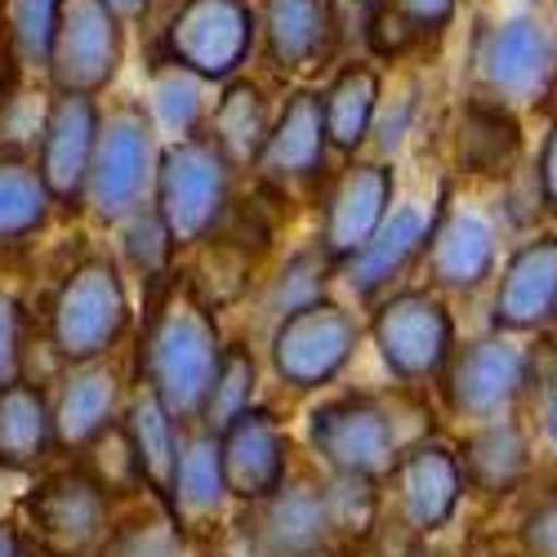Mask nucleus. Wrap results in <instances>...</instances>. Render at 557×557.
Masks as SVG:
<instances>
[{
    "instance_id": "1",
    "label": "nucleus",
    "mask_w": 557,
    "mask_h": 557,
    "mask_svg": "<svg viewBox=\"0 0 557 557\" xmlns=\"http://www.w3.org/2000/svg\"><path fill=\"white\" fill-rule=\"evenodd\" d=\"M219 357L223 339L210 308H201L193 295H170L148 312L144 339H138V375L178 424L201 420Z\"/></svg>"
},
{
    "instance_id": "2",
    "label": "nucleus",
    "mask_w": 557,
    "mask_h": 557,
    "mask_svg": "<svg viewBox=\"0 0 557 557\" xmlns=\"http://www.w3.org/2000/svg\"><path fill=\"white\" fill-rule=\"evenodd\" d=\"M232 197V161L210 138H178L157 161V214L174 246L210 242Z\"/></svg>"
},
{
    "instance_id": "3",
    "label": "nucleus",
    "mask_w": 557,
    "mask_h": 557,
    "mask_svg": "<svg viewBox=\"0 0 557 557\" xmlns=\"http://www.w3.org/2000/svg\"><path fill=\"white\" fill-rule=\"evenodd\" d=\"M129 326V295L108 259H89L67 272L50 308V348L63 361H99Z\"/></svg>"
},
{
    "instance_id": "4",
    "label": "nucleus",
    "mask_w": 557,
    "mask_h": 557,
    "mask_svg": "<svg viewBox=\"0 0 557 557\" xmlns=\"http://www.w3.org/2000/svg\"><path fill=\"white\" fill-rule=\"evenodd\" d=\"M255 32L246 0H183L165 27V54L201 81H227L255 50Z\"/></svg>"
},
{
    "instance_id": "5",
    "label": "nucleus",
    "mask_w": 557,
    "mask_h": 557,
    "mask_svg": "<svg viewBox=\"0 0 557 557\" xmlns=\"http://www.w3.org/2000/svg\"><path fill=\"white\" fill-rule=\"evenodd\" d=\"M357 339L361 331L348 308L331 299H312L282 317V326L272 335V366L295 393H308L331 384L352 361Z\"/></svg>"
},
{
    "instance_id": "6",
    "label": "nucleus",
    "mask_w": 557,
    "mask_h": 557,
    "mask_svg": "<svg viewBox=\"0 0 557 557\" xmlns=\"http://www.w3.org/2000/svg\"><path fill=\"white\" fill-rule=\"evenodd\" d=\"M370 335H375L384 366L406 384L442 375V366L455 352V321L446 304L424 290H401L384 299L370 321Z\"/></svg>"
},
{
    "instance_id": "7",
    "label": "nucleus",
    "mask_w": 557,
    "mask_h": 557,
    "mask_svg": "<svg viewBox=\"0 0 557 557\" xmlns=\"http://www.w3.org/2000/svg\"><path fill=\"white\" fill-rule=\"evenodd\" d=\"M535 380V361L522 344L491 335L469 348L450 352L442 366V393L446 406L463 420H499Z\"/></svg>"
},
{
    "instance_id": "8",
    "label": "nucleus",
    "mask_w": 557,
    "mask_h": 557,
    "mask_svg": "<svg viewBox=\"0 0 557 557\" xmlns=\"http://www.w3.org/2000/svg\"><path fill=\"white\" fill-rule=\"evenodd\" d=\"M312 450L331 473L384 478L397 463V429L375 397H339L312 410L308 420Z\"/></svg>"
},
{
    "instance_id": "9",
    "label": "nucleus",
    "mask_w": 557,
    "mask_h": 557,
    "mask_svg": "<svg viewBox=\"0 0 557 557\" xmlns=\"http://www.w3.org/2000/svg\"><path fill=\"white\" fill-rule=\"evenodd\" d=\"M59 89L99 95L121 67V23L108 0H59L50 63Z\"/></svg>"
},
{
    "instance_id": "10",
    "label": "nucleus",
    "mask_w": 557,
    "mask_h": 557,
    "mask_svg": "<svg viewBox=\"0 0 557 557\" xmlns=\"http://www.w3.org/2000/svg\"><path fill=\"white\" fill-rule=\"evenodd\" d=\"M27 513L45 557H85L108 531V491L89 469H67L32 491Z\"/></svg>"
},
{
    "instance_id": "11",
    "label": "nucleus",
    "mask_w": 557,
    "mask_h": 557,
    "mask_svg": "<svg viewBox=\"0 0 557 557\" xmlns=\"http://www.w3.org/2000/svg\"><path fill=\"white\" fill-rule=\"evenodd\" d=\"M152 174L157 170H152L148 121L134 112H116L99 121V144H95V161H89V178H85V201L103 219H121L138 206Z\"/></svg>"
},
{
    "instance_id": "12",
    "label": "nucleus",
    "mask_w": 557,
    "mask_h": 557,
    "mask_svg": "<svg viewBox=\"0 0 557 557\" xmlns=\"http://www.w3.org/2000/svg\"><path fill=\"white\" fill-rule=\"evenodd\" d=\"M478 76L495 103H540L553 81V40L535 18L491 27L478 45Z\"/></svg>"
},
{
    "instance_id": "13",
    "label": "nucleus",
    "mask_w": 557,
    "mask_h": 557,
    "mask_svg": "<svg viewBox=\"0 0 557 557\" xmlns=\"http://www.w3.org/2000/svg\"><path fill=\"white\" fill-rule=\"evenodd\" d=\"M99 108L95 95H76V89H63V95L50 103L40 125V178L50 188L54 201H81L85 197V178H89V161H95V144H99Z\"/></svg>"
},
{
    "instance_id": "14",
    "label": "nucleus",
    "mask_w": 557,
    "mask_h": 557,
    "mask_svg": "<svg viewBox=\"0 0 557 557\" xmlns=\"http://www.w3.org/2000/svg\"><path fill=\"white\" fill-rule=\"evenodd\" d=\"M286 433L276 424L272 410H242L223 433H219V459H223V482L232 499L259 504L286 482Z\"/></svg>"
},
{
    "instance_id": "15",
    "label": "nucleus",
    "mask_w": 557,
    "mask_h": 557,
    "mask_svg": "<svg viewBox=\"0 0 557 557\" xmlns=\"http://www.w3.org/2000/svg\"><path fill=\"white\" fill-rule=\"evenodd\" d=\"M393 486H397V513L414 535L442 531L463 495V469L459 455L442 442H420L393 463Z\"/></svg>"
},
{
    "instance_id": "16",
    "label": "nucleus",
    "mask_w": 557,
    "mask_h": 557,
    "mask_svg": "<svg viewBox=\"0 0 557 557\" xmlns=\"http://www.w3.org/2000/svg\"><path fill=\"white\" fill-rule=\"evenodd\" d=\"M393 206V170L388 165H352L339 174V183L326 197V214H321V255L331 263H344L357 255L375 227L388 219Z\"/></svg>"
},
{
    "instance_id": "17",
    "label": "nucleus",
    "mask_w": 557,
    "mask_h": 557,
    "mask_svg": "<svg viewBox=\"0 0 557 557\" xmlns=\"http://www.w3.org/2000/svg\"><path fill=\"white\" fill-rule=\"evenodd\" d=\"M553 312H557V237H535L504 263L491 321L495 331L522 335L544 326Z\"/></svg>"
},
{
    "instance_id": "18",
    "label": "nucleus",
    "mask_w": 557,
    "mask_h": 557,
    "mask_svg": "<svg viewBox=\"0 0 557 557\" xmlns=\"http://www.w3.org/2000/svg\"><path fill=\"white\" fill-rule=\"evenodd\" d=\"M429 276L442 290H478L495 268V227L478 210H446L429 232Z\"/></svg>"
},
{
    "instance_id": "19",
    "label": "nucleus",
    "mask_w": 557,
    "mask_h": 557,
    "mask_svg": "<svg viewBox=\"0 0 557 557\" xmlns=\"http://www.w3.org/2000/svg\"><path fill=\"white\" fill-rule=\"evenodd\" d=\"M331 499L326 486L312 482H282L268 499H259L255 540L263 557H299L308 548H321L331 535Z\"/></svg>"
},
{
    "instance_id": "20",
    "label": "nucleus",
    "mask_w": 557,
    "mask_h": 557,
    "mask_svg": "<svg viewBox=\"0 0 557 557\" xmlns=\"http://www.w3.org/2000/svg\"><path fill=\"white\" fill-rule=\"evenodd\" d=\"M326 116H321V95L317 89H299L286 103L282 121H276L263 138L259 152V170L272 183H295V178H312L326 165Z\"/></svg>"
},
{
    "instance_id": "21",
    "label": "nucleus",
    "mask_w": 557,
    "mask_h": 557,
    "mask_svg": "<svg viewBox=\"0 0 557 557\" xmlns=\"http://www.w3.org/2000/svg\"><path fill=\"white\" fill-rule=\"evenodd\" d=\"M429 232H433V214H424L420 206H401V210H388V219L375 227V237H370L357 255L344 259V276L357 295H380L393 276L410 263L420 259L424 246H429Z\"/></svg>"
},
{
    "instance_id": "22",
    "label": "nucleus",
    "mask_w": 557,
    "mask_h": 557,
    "mask_svg": "<svg viewBox=\"0 0 557 557\" xmlns=\"http://www.w3.org/2000/svg\"><path fill=\"white\" fill-rule=\"evenodd\" d=\"M50 410H54V442L59 446H72V450L95 446L116 424V380H112V370H103L95 361H81V370H72V375L63 380V393Z\"/></svg>"
},
{
    "instance_id": "23",
    "label": "nucleus",
    "mask_w": 557,
    "mask_h": 557,
    "mask_svg": "<svg viewBox=\"0 0 557 557\" xmlns=\"http://www.w3.org/2000/svg\"><path fill=\"white\" fill-rule=\"evenodd\" d=\"M463 482L486 495H508L518 491L531 473V442L522 433V424L513 420H482V429L463 442L459 455Z\"/></svg>"
},
{
    "instance_id": "24",
    "label": "nucleus",
    "mask_w": 557,
    "mask_h": 557,
    "mask_svg": "<svg viewBox=\"0 0 557 557\" xmlns=\"http://www.w3.org/2000/svg\"><path fill=\"white\" fill-rule=\"evenodd\" d=\"M178 420L152 397V393H138L129 401V414H125V442L134 450V469H138V482L144 491H152L161 504L170 499V482H174V469H178Z\"/></svg>"
},
{
    "instance_id": "25",
    "label": "nucleus",
    "mask_w": 557,
    "mask_h": 557,
    "mask_svg": "<svg viewBox=\"0 0 557 557\" xmlns=\"http://www.w3.org/2000/svg\"><path fill=\"white\" fill-rule=\"evenodd\" d=\"M54 446V410L27 380L0 388V469H36Z\"/></svg>"
},
{
    "instance_id": "26",
    "label": "nucleus",
    "mask_w": 557,
    "mask_h": 557,
    "mask_svg": "<svg viewBox=\"0 0 557 557\" xmlns=\"http://www.w3.org/2000/svg\"><path fill=\"white\" fill-rule=\"evenodd\" d=\"M170 513L183 522H206L219 518L227 504V482H223V459H219V433H193L178 446V469L170 482Z\"/></svg>"
},
{
    "instance_id": "27",
    "label": "nucleus",
    "mask_w": 557,
    "mask_h": 557,
    "mask_svg": "<svg viewBox=\"0 0 557 557\" xmlns=\"http://www.w3.org/2000/svg\"><path fill=\"white\" fill-rule=\"evenodd\" d=\"M263 32L276 67H308L331 45V0H263Z\"/></svg>"
},
{
    "instance_id": "28",
    "label": "nucleus",
    "mask_w": 557,
    "mask_h": 557,
    "mask_svg": "<svg viewBox=\"0 0 557 557\" xmlns=\"http://www.w3.org/2000/svg\"><path fill=\"white\" fill-rule=\"evenodd\" d=\"M522 148V129L508 112V103H469L459 112V134H455V157L459 170L469 174H499L504 165H513Z\"/></svg>"
},
{
    "instance_id": "29",
    "label": "nucleus",
    "mask_w": 557,
    "mask_h": 557,
    "mask_svg": "<svg viewBox=\"0 0 557 557\" xmlns=\"http://www.w3.org/2000/svg\"><path fill=\"white\" fill-rule=\"evenodd\" d=\"M380 112V76L370 67H344L331 89L321 95V116H326V138L339 152H357L366 144L370 125Z\"/></svg>"
},
{
    "instance_id": "30",
    "label": "nucleus",
    "mask_w": 557,
    "mask_h": 557,
    "mask_svg": "<svg viewBox=\"0 0 557 557\" xmlns=\"http://www.w3.org/2000/svg\"><path fill=\"white\" fill-rule=\"evenodd\" d=\"M210 129L214 138L210 144L232 161V165H250L259 161L263 152V138H268V108H263V95L255 85H232L227 95L219 99L214 116H210Z\"/></svg>"
},
{
    "instance_id": "31",
    "label": "nucleus",
    "mask_w": 557,
    "mask_h": 557,
    "mask_svg": "<svg viewBox=\"0 0 557 557\" xmlns=\"http://www.w3.org/2000/svg\"><path fill=\"white\" fill-rule=\"evenodd\" d=\"M50 188L36 165L18 161V157H0V246L5 242H23L50 219Z\"/></svg>"
},
{
    "instance_id": "32",
    "label": "nucleus",
    "mask_w": 557,
    "mask_h": 557,
    "mask_svg": "<svg viewBox=\"0 0 557 557\" xmlns=\"http://www.w3.org/2000/svg\"><path fill=\"white\" fill-rule=\"evenodd\" d=\"M255 380H259V366H255L250 348L223 344L214 384H210V397H206V410H201V420H206L210 433H223L242 410L255 406Z\"/></svg>"
},
{
    "instance_id": "33",
    "label": "nucleus",
    "mask_w": 557,
    "mask_h": 557,
    "mask_svg": "<svg viewBox=\"0 0 557 557\" xmlns=\"http://www.w3.org/2000/svg\"><path fill=\"white\" fill-rule=\"evenodd\" d=\"M99 557H183V531L170 504H161L157 513H134L108 527L99 540Z\"/></svg>"
},
{
    "instance_id": "34",
    "label": "nucleus",
    "mask_w": 557,
    "mask_h": 557,
    "mask_svg": "<svg viewBox=\"0 0 557 557\" xmlns=\"http://www.w3.org/2000/svg\"><path fill=\"white\" fill-rule=\"evenodd\" d=\"M152 108H157V121L165 129L193 134V125L201 121V76L170 63V72H161L152 85Z\"/></svg>"
},
{
    "instance_id": "35",
    "label": "nucleus",
    "mask_w": 557,
    "mask_h": 557,
    "mask_svg": "<svg viewBox=\"0 0 557 557\" xmlns=\"http://www.w3.org/2000/svg\"><path fill=\"white\" fill-rule=\"evenodd\" d=\"M18 54L27 63H50V45H54V23H59V0H10L5 14Z\"/></svg>"
},
{
    "instance_id": "36",
    "label": "nucleus",
    "mask_w": 557,
    "mask_h": 557,
    "mask_svg": "<svg viewBox=\"0 0 557 557\" xmlns=\"http://www.w3.org/2000/svg\"><path fill=\"white\" fill-rule=\"evenodd\" d=\"M326 263H331V259L321 255V250L295 255V259L282 268V282H276V290H272V308L286 317V312H295V308L321 299V286H326Z\"/></svg>"
},
{
    "instance_id": "37",
    "label": "nucleus",
    "mask_w": 557,
    "mask_h": 557,
    "mask_svg": "<svg viewBox=\"0 0 557 557\" xmlns=\"http://www.w3.org/2000/svg\"><path fill=\"white\" fill-rule=\"evenodd\" d=\"M170 250H174V242H170V232H165V223H161L157 210L129 219V227H125V255H129V263L138 272L148 276V282H157V272L165 268Z\"/></svg>"
},
{
    "instance_id": "38",
    "label": "nucleus",
    "mask_w": 557,
    "mask_h": 557,
    "mask_svg": "<svg viewBox=\"0 0 557 557\" xmlns=\"http://www.w3.org/2000/svg\"><path fill=\"white\" fill-rule=\"evenodd\" d=\"M18 366H23V312L10 295H0V388L23 380Z\"/></svg>"
},
{
    "instance_id": "39",
    "label": "nucleus",
    "mask_w": 557,
    "mask_h": 557,
    "mask_svg": "<svg viewBox=\"0 0 557 557\" xmlns=\"http://www.w3.org/2000/svg\"><path fill=\"white\" fill-rule=\"evenodd\" d=\"M522 544H527L531 557H557V495L535 504V513H527Z\"/></svg>"
},
{
    "instance_id": "40",
    "label": "nucleus",
    "mask_w": 557,
    "mask_h": 557,
    "mask_svg": "<svg viewBox=\"0 0 557 557\" xmlns=\"http://www.w3.org/2000/svg\"><path fill=\"white\" fill-rule=\"evenodd\" d=\"M393 5L406 14V23L420 36L424 32H442L450 23V14H455V0H393Z\"/></svg>"
},
{
    "instance_id": "41",
    "label": "nucleus",
    "mask_w": 557,
    "mask_h": 557,
    "mask_svg": "<svg viewBox=\"0 0 557 557\" xmlns=\"http://www.w3.org/2000/svg\"><path fill=\"white\" fill-rule=\"evenodd\" d=\"M370 14H375V0H331V32L344 40L366 36Z\"/></svg>"
},
{
    "instance_id": "42",
    "label": "nucleus",
    "mask_w": 557,
    "mask_h": 557,
    "mask_svg": "<svg viewBox=\"0 0 557 557\" xmlns=\"http://www.w3.org/2000/svg\"><path fill=\"white\" fill-rule=\"evenodd\" d=\"M540 197L548 210H557V121L544 138V152H540Z\"/></svg>"
},
{
    "instance_id": "43",
    "label": "nucleus",
    "mask_w": 557,
    "mask_h": 557,
    "mask_svg": "<svg viewBox=\"0 0 557 557\" xmlns=\"http://www.w3.org/2000/svg\"><path fill=\"white\" fill-rule=\"evenodd\" d=\"M18 40L10 32V23H0V103H5V95L14 89V76H18Z\"/></svg>"
},
{
    "instance_id": "44",
    "label": "nucleus",
    "mask_w": 557,
    "mask_h": 557,
    "mask_svg": "<svg viewBox=\"0 0 557 557\" xmlns=\"http://www.w3.org/2000/svg\"><path fill=\"white\" fill-rule=\"evenodd\" d=\"M540 429H544V437L557 446V384L544 393V406H540Z\"/></svg>"
},
{
    "instance_id": "45",
    "label": "nucleus",
    "mask_w": 557,
    "mask_h": 557,
    "mask_svg": "<svg viewBox=\"0 0 557 557\" xmlns=\"http://www.w3.org/2000/svg\"><path fill=\"white\" fill-rule=\"evenodd\" d=\"M0 557H23V540L10 522H0Z\"/></svg>"
},
{
    "instance_id": "46",
    "label": "nucleus",
    "mask_w": 557,
    "mask_h": 557,
    "mask_svg": "<svg viewBox=\"0 0 557 557\" xmlns=\"http://www.w3.org/2000/svg\"><path fill=\"white\" fill-rule=\"evenodd\" d=\"M108 5H112L116 14H138V10L148 5V0H108Z\"/></svg>"
},
{
    "instance_id": "47",
    "label": "nucleus",
    "mask_w": 557,
    "mask_h": 557,
    "mask_svg": "<svg viewBox=\"0 0 557 557\" xmlns=\"http://www.w3.org/2000/svg\"><path fill=\"white\" fill-rule=\"evenodd\" d=\"M299 557H335L326 544H321V548H308V553H299Z\"/></svg>"
},
{
    "instance_id": "48",
    "label": "nucleus",
    "mask_w": 557,
    "mask_h": 557,
    "mask_svg": "<svg viewBox=\"0 0 557 557\" xmlns=\"http://www.w3.org/2000/svg\"><path fill=\"white\" fill-rule=\"evenodd\" d=\"M553 317H557V312H553Z\"/></svg>"
},
{
    "instance_id": "49",
    "label": "nucleus",
    "mask_w": 557,
    "mask_h": 557,
    "mask_svg": "<svg viewBox=\"0 0 557 557\" xmlns=\"http://www.w3.org/2000/svg\"><path fill=\"white\" fill-rule=\"evenodd\" d=\"M40 557H45V553H40Z\"/></svg>"
}]
</instances>
